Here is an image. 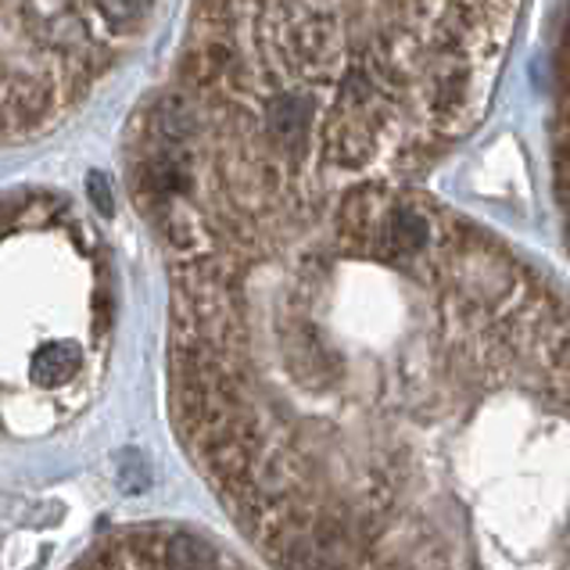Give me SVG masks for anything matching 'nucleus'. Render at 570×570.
Wrapping results in <instances>:
<instances>
[{"label":"nucleus","mask_w":570,"mask_h":570,"mask_svg":"<svg viewBox=\"0 0 570 570\" xmlns=\"http://www.w3.org/2000/svg\"><path fill=\"white\" fill-rule=\"evenodd\" d=\"M169 410L273 570H570V305L413 180L176 234Z\"/></svg>","instance_id":"f257e3e1"},{"label":"nucleus","mask_w":570,"mask_h":570,"mask_svg":"<svg viewBox=\"0 0 570 570\" xmlns=\"http://www.w3.org/2000/svg\"><path fill=\"white\" fill-rule=\"evenodd\" d=\"M520 0H194L140 111V216L276 205L413 180L474 129Z\"/></svg>","instance_id":"f03ea898"},{"label":"nucleus","mask_w":570,"mask_h":570,"mask_svg":"<svg viewBox=\"0 0 570 570\" xmlns=\"http://www.w3.org/2000/svg\"><path fill=\"white\" fill-rule=\"evenodd\" d=\"M108 252L65 194H0V434L43 438L94 402L111 345Z\"/></svg>","instance_id":"7ed1b4c3"},{"label":"nucleus","mask_w":570,"mask_h":570,"mask_svg":"<svg viewBox=\"0 0 570 570\" xmlns=\"http://www.w3.org/2000/svg\"><path fill=\"white\" fill-rule=\"evenodd\" d=\"M161 0H0V148L83 108L137 51Z\"/></svg>","instance_id":"20e7f679"},{"label":"nucleus","mask_w":570,"mask_h":570,"mask_svg":"<svg viewBox=\"0 0 570 570\" xmlns=\"http://www.w3.org/2000/svg\"><path fill=\"white\" fill-rule=\"evenodd\" d=\"M69 570H248L202 531L180 524L122 528L90 546Z\"/></svg>","instance_id":"39448f33"},{"label":"nucleus","mask_w":570,"mask_h":570,"mask_svg":"<svg viewBox=\"0 0 570 570\" xmlns=\"http://www.w3.org/2000/svg\"><path fill=\"white\" fill-rule=\"evenodd\" d=\"M557 190H560V208L570 237V69H567L560 116H557Z\"/></svg>","instance_id":"423d86ee"}]
</instances>
